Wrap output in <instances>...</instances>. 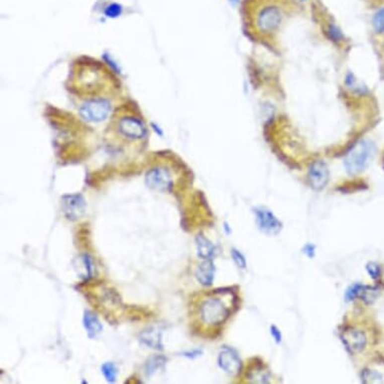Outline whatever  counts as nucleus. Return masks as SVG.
<instances>
[{
    "label": "nucleus",
    "instance_id": "f3484780",
    "mask_svg": "<svg viewBox=\"0 0 384 384\" xmlns=\"http://www.w3.org/2000/svg\"><path fill=\"white\" fill-rule=\"evenodd\" d=\"M167 362V359L164 356L157 355V356H152L150 357L146 364H145V372L148 376H151L154 374L156 371L159 369L163 368L165 363Z\"/></svg>",
    "mask_w": 384,
    "mask_h": 384
},
{
    "label": "nucleus",
    "instance_id": "9b49d317",
    "mask_svg": "<svg viewBox=\"0 0 384 384\" xmlns=\"http://www.w3.org/2000/svg\"><path fill=\"white\" fill-rule=\"evenodd\" d=\"M118 130L124 137L129 139H140L145 135V127L142 121L131 116L120 119Z\"/></svg>",
    "mask_w": 384,
    "mask_h": 384
},
{
    "label": "nucleus",
    "instance_id": "423d86ee",
    "mask_svg": "<svg viewBox=\"0 0 384 384\" xmlns=\"http://www.w3.org/2000/svg\"><path fill=\"white\" fill-rule=\"evenodd\" d=\"M217 363L219 367L230 375H237L242 369V360L236 350L223 347L218 354Z\"/></svg>",
    "mask_w": 384,
    "mask_h": 384
},
{
    "label": "nucleus",
    "instance_id": "f03ea898",
    "mask_svg": "<svg viewBox=\"0 0 384 384\" xmlns=\"http://www.w3.org/2000/svg\"><path fill=\"white\" fill-rule=\"evenodd\" d=\"M199 314L203 323L210 326H217L226 321L230 312L221 299L210 297L201 304Z\"/></svg>",
    "mask_w": 384,
    "mask_h": 384
},
{
    "label": "nucleus",
    "instance_id": "2f4dec72",
    "mask_svg": "<svg viewBox=\"0 0 384 384\" xmlns=\"http://www.w3.org/2000/svg\"><path fill=\"white\" fill-rule=\"evenodd\" d=\"M383 285H384V277H383Z\"/></svg>",
    "mask_w": 384,
    "mask_h": 384
},
{
    "label": "nucleus",
    "instance_id": "ddd939ff",
    "mask_svg": "<svg viewBox=\"0 0 384 384\" xmlns=\"http://www.w3.org/2000/svg\"><path fill=\"white\" fill-rule=\"evenodd\" d=\"M139 339L142 344L146 345L147 347L156 350H162V331L157 327H149L142 331L139 336Z\"/></svg>",
    "mask_w": 384,
    "mask_h": 384
},
{
    "label": "nucleus",
    "instance_id": "4be33fe9",
    "mask_svg": "<svg viewBox=\"0 0 384 384\" xmlns=\"http://www.w3.org/2000/svg\"><path fill=\"white\" fill-rule=\"evenodd\" d=\"M328 35L333 42H342L344 38V35L340 28L334 24H330L328 28Z\"/></svg>",
    "mask_w": 384,
    "mask_h": 384
},
{
    "label": "nucleus",
    "instance_id": "a878e982",
    "mask_svg": "<svg viewBox=\"0 0 384 384\" xmlns=\"http://www.w3.org/2000/svg\"><path fill=\"white\" fill-rule=\"evenodd\" d=\"M121 12H122L121 5L116 4V3L109 5L106 8V11H105L107 16H109V17H117V16H119L121 14Z\"/></svg>",
    "mask_w": 384,
    "mask_h": 384
},
{
    "label": "nucleus",
    "instance_id": "f8f14e48",
    "mask_svg": "<svg viewBox=\"0 0 384 384\" xmlns=\"http://www.w3.org/2000/svg\"><path fill=\"white\" fill-rule=\"evenodd\" d=\"M377 296L378 290L376 288L355 284L347 290L346 294H345V299H346V301H352L355 298H359L365 303L371 304L376 300Z\"/></svg>",
    "mask_w": 384,
    "mask_h": 384
},
{
    "label": "nucleus",
    "instance_id": "393cba45",
    "mask_svg": "<svg viewBox=\"0 0 384 384\" xmlns=\"http://www.w3.org/2000/svg\"><path fill=\"white\" fill-rule=\"evenodd\" d=\"M362 379L364 382H376L377 380H382V376L374 371L366 370L362 373Z\"/></svg>",
    "mask_w": 384,
    "mask_h": 384
},
{
    "label": "nucleus",
    "instance_id": "a211bd4d",
    "mask_svg": "<svg viewBox=\"0 0 384 384\" xmlns=\"http://www.w3.org/2000/svg\"><path fill=\"white\" fill-rule=\"evenodd\" d=\"M118 368L113 362H106L102 365V373L109 383H115L118 375Z\"/></svg>",
    "mask_w": 384,
    "mask_h": 384
},
{
    "label": "nucleus",
    "instance_id": "bb28decb",
    "mask_svg": "<svg viewBox=\"0 0 384 384\" xmlns=\"http://www.w3.org/2000/svg\"><path fill=\"white\" fill-rule=\"evenodd\" d=\"M270 331H271V335L273 336L275 341L277 343H281V341H282V333H281V331L275 325L271 326Z\"/></svg>",
    "mask_w": 384,
    "mask_h": 384
},
{
    "label": "nucleus",
    "instance_id": "7c9ffc66",
    "mask_svg": "<svg viewBox=\"0 0 384 384\" xmlns=\"http://www.w3.org/2000/svg\"><path fill=\"white\" fill-rule=\"evenodd\" d=\"M297 1H305V0H297Z\"/></svg>",
    "mask_w": 384,
    "mask_h": 384
},
{
    "label": "nucleus",
    "instance_id": "dca6fc26",
    "mask_svg": "<svg viewBox=\"0 0 384 384\" xmlns=\"http://www.w3.org/2000/svg\"><path fill=\"white\" fill-rule=\"evenodd\" d=\"M197 256L202 259H212L215 253V247L209 240H207L202 234H199L195 238Z\"/></svg>",
    "mask_w": 384,
    "mask_h": 384
},
{
    "label": "nucleus",
    "instance_id": "2eb2a0df",
    "mask_svg": "<svg viewBox=\"0 0 384 384\" xmlns=\"http://www.w3.org/2000/svg\"><path fill=\"white\" fill-rule=\"evenodd\" d=\"M83 324L90 339L96 338L103 331V325L101 324L98 316L92 311H85L83 317Z\"/></svg>",
    "mask_w": 384,
    "mask_h": 384
},
{
    "label": "nucleus",
    "instance_id": "aec40b11",
    "mask_svg": "<svg viewBox=\"0 0 384 384\" xmlns=\"http://www.w3.org/2000/svg\"><path fill=\"white\" fill-rule=\"evenodd\" d=\"M372 26L376 33L384 32V7L380 8L372 18Z\"/></svg>",
    "mask_w": 384,
    "mask_h": 384
},
{
    "label": "nucleus",
    "instance_id": "b1692460",
    "mask_svg": "<svg viewBox=\"0 0 384 384\" xmlns=\"http://www.w3.org/2000/svg\"><path fill=\"white\" fill-rule=\"evenodd\" d=\"M346 84H347V86L352 90H354V91H357V92H361V91H363L364 89H366L364 86L362 87L361 85H360V83L355 79V76L353 75V74H348L347 76H346Z\"/></svg>",
    "mask_w": 384,
    "mask_h": 384
},
{
    "label": "nucleus",
    "instance_id": "39448f33",
    "mask_svg": "<svg viewBox=\"0 0 384 384\" xmlns=\"http://www.w3.org/2000/svg\"><path fill=\"white\" fill-rule=\"evenodd\" d=\"M256 220L261 232L266 235H278L282 229V222L275 214L266 208L256 207L254 209Z\"/></svg>",
    "mask_w": 384,
    "mask_h": 384
},
{
    "label": "nucleus",
    "instance_id": "9d476101",
    "mask_svg": "<svg viewBox=\"0 0 384 384\" xmlns=\"http://www.w3.org/2000/svg\"><path fill=\"white\" fill-rule=\"evenodd\" d=\"M146 184L152 189L158 191H168L172 186V178L166 169L155 168L147 173Z\"/></svg>",
    "mask_w": 384,
    "mask_h": 384
},
{
    "label": "nucleus",
    "instance_id": "c85d7f7f",
    "mask_svg": "<svg viewBox=\"0 0 384 384\" xmlns=\"http://www.w3.org/2000/svg\"><path fill=\"white\" fill-rule=\"evenodd\" d=\"M200 353H201V351L195 350V351H192V352H185V353H183V355L186 357H189V358H193L195 356L200 355Z\"/></svg>",
    "mask_w": 384,
    "mask_h": 384
},
{
    "label": "nucleus",
    "instance_id": "c756f323",
    "mask_svg": "<svg viewBox=\"0 0 384 384\" xmlns=\"http://www.w3.org/2000/svg\"><path fill=\"white\" fill-rule=\"evenodd\" d=\"M230 1H232V2H235V3H237V2L239 1V0H230Z\"/></svg>",
    "mask_w": 384,
    "mask_h": 384
},
{
    "label": "nucleus",
    "instance_id": "5701e85b",
    "mask_svg": "<svg viewBox=\"0 0 384 384\" xmlns=\"http://www.w3.org/2000/svg\"><path fill=\"white\" fill-rule=\"evenodd\" d=\"M232 256H233V259L235 260L236 264H237L240 268H246V267H247V260H246V257H245V256H244L240 251H238L237 249H233V251H232Z\"/></svg>",
    "mask_w": 384,
    "mask_h": 384
},
{
    "label": "nucleus",
    "instance_id": "cd10ccee",
    "mask_svg": "<svg viewBox=\"0 0 384 384\" xmlns=\"http://www.w3.org/2000/svg\"><path fill=\"white\" fill-rule=\"evenodd\" d=\"M315 252H316V248L314 245H311V244H308L306 245L305 248H304V253L308 256L310 258H313L314 256H315Z\"/></svg>",
    "mask_w": 384,
    "mask_h": 384
},
{
    "label": "nucleus",
    "instance_id": "7ed1b4c3",
    "mask_svg": "<svg viewBox=\"0 0 384 384\" xmlns=\"http://www.w3.org/2000/svg\"><path fill=\"white\" fill-rule=\"evenodd\" d=\"M282 18L283 14L278 6L267 5L256 13V26L261 33H273L280 27Z\"/></svg>",
    "mask_w": 384,
    "mask_h": 384
},
{
    "label": "nucleus",
    "instance_id": "20e7f679",
    "mask_svg": "<svg viewBox=\"0 0 384 384\" xmlns=\"http://www.w3.org/2000/svg\"><path fill=\"white\" fill-rule=\"evenodd\" d=\"M111 110V105L107 100L94 99L82 106L80 112L83 118L89 122H100L105 120Z\"/></svg>",
    "mask_w": 384,
    "mask_h": 384
},
{
    "label": "nucleus",
    "instance_id": "f257e3e1",
    "mask_svg": "<svg viewBox=\"0 0 384 384\" xmlns=\"http://www.w3.org/2000/svg\"><path fill=\"white\" fill-rule=\"evenodd\" d=\"M375 152L374 144L369 140H360L347 152L344 166L349 174L362 172L370 163Z\"/></svg>",
    "mask_w": 384,
    "mask_h": 384
},
{
    "label": "nucleus",
    "instance_id": "6e6552de",
    "mask_svg": "<svg viewBox=\"0 0 384 384\" xmlns=\"http://www.w3.org/2000/svg\"><path fill=\"white\" fill-rule=\"evenodd\" d=\"M308 180L315 190H322L329 181V169L324 161H314L308 170Z\"/></svg>",
    "mask_w": 384,
    "mask_h": 384
},
{
    "label": "nucleus",
    "instance_id": "6ab92c4d",
    "mask_svg": "<svg viewBox=\"0 0 384 384\" xmlns=\"http://www.w3.org/2000/svg\"><path fill=\"white\" fill-rule=\"evenodd\" d=\"M79 262L83 265L81 267L84 268L82 278H84L85 280L90 279L92 277V272H93V262L91 257L88 255H83L79 257Z\"/></svg>",
    "mask_w": 384,
    "mask_h": 384
},
{
    "label": "nucleus",
    "instance_id": "1a4fd4ad",
    "mask_svg": "<svg viewBox=\"0 0 384 384\" xmlns=\"http://www.w3.org/2000/svg\"><path fill=\"white\" fill-rule=\"evenodd\" d=\"M341 339L345 347L351 353L362 352L367 344L366 335L358 329L345 330L341 335Z\"/></svg>",
    "mask_w": 384,
    "mask_h": 384
},
{
    "label": "nucleus",
    "instance_id": "4468645a",
    "mask_svg": "<svg viewBox=\"0 0 384 384\" xmlns=\"http://www.w3.org/2000/svg\"><path fill=\"white\" fill-rule=\"evenodd\" d=\"M215 276V266L212 259H204L196 268L195 277L197 281L205 287L212 285Z\"/></svg>",
    "mask_w": 384,
    "mask_h": 384
},
{
    "label": "nucleus",
    "instance_id": "0eeeda50",
    "mask_svg": "<svg viewBox=\"0 0 384 384\" xmlns=\"http://www.w3.org/2000/svg\"><path fill=\"white\" fill-rule=\"evenodd\" d=\"M63 211L68 220L81 218L86 212V202L82 195H65L63 198Z\"/></svg>",
    "mask_w": 384,
    "mask_h": 384
},
{
    "label": "nucleus",
    "instance_id": "412c9836",
    "mask_svg": "<svg viewBox=\"0 0 384 384\" xmlns=\"http://www.w3.org/2000/svg\"><path fill=\"white\" fill-rule=\"evenodd\" d=\"M366 271L368 272L369 276L373 279V280H378L381 276H382V272H381V267L378 263L376 262H368L366 264Z\"/></svg>",
    "mask_w": 384,
    "mask_h": 384
}]
</instances>
